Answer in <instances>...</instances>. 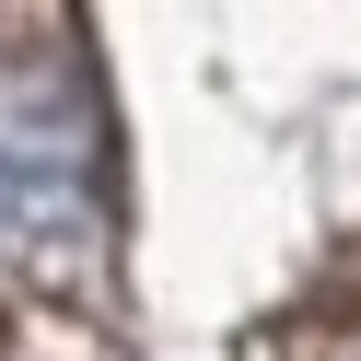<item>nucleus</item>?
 <instances>
[{
    "mask_svg": "<svg viewBox=\"0 0 361 361\" xmlns=\"http://www.w3.org/2000/svg\"><path fill=\"white\" fill-rule=\"evenodd\" d=\"M94 210V140L59 94L0 82V257L24 245H71Z\"/></svg>",
    "mask_w": 361,
    "mask_h": 361,
    "instance_id": "nucleus-1",
    "label": "nucleus"
}]
</instances>
